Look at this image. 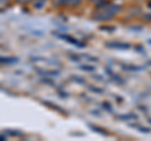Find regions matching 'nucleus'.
<instances>
[{
  "label": "nucleus",
  "mask_w": 151,
  "mask_h": 141,
  "mask_svg": "<svg viewBox=\"0 0 151 141\" xmlns=\"http://www.w3.org/2000/svg\"><path fill=\"white\" fill-rule=\"evenodd\" d=\"M120 6L115 5V4H106L105 6L100 8L94 13V20H110L111 18L116 15V13H119Z\"/></svg>",
  "instance_id": "f257e3e1"
},
{
  "label": "nucleus",
  "mask_w": 151,
  "mask_h": 141,
  "mask_svg": "<svg viewBox=\"0 0 151 141\" xmlns=\"http://www.w3.org/2000/svg\"><path fill=\"white\" fill-rule=\"evenodd\" d=\"M107 47H117V48H122V49H126V48H130L129 44H125V43H108Z\"/></svg>",
  "instance_id": "f03ea898"
},
{
  "label": "nucleus",
  "mask_w": 151,
  "mask_h": 141,
  "mask_svg": "<svg viewBox=\"0 0 151 141\" xmlns=\"http://www.w3.org/2000/svg\"><path fill=\"white\" fill-rule=\"evenodd\" d=\"M62 1L65 4H70V5H78L81 3V0H62Z\"/></svg>",
  "instance_id": "7ed1b4c3"
}]
</instances>
